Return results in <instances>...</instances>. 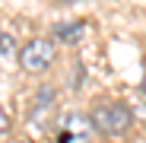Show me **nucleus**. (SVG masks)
I'll use <instances>...</instances> for the list:
<instances>
[{
	"label": "nucleus",
	"mask_w": 146,
	"mask_h": 143,
	"mask_svg": "<svg viewBox=\"0 0 146 143\" xmlns=\"http://www.w3.org/2000/svg\"><path fill=\"white\" fill-rule=\"evenodd\" d=\"M89 121H92L95 130L105 134V137H121L130 127L133 114H130V108L124 102H108V105H95L92 114H89Z\"/></svg>",
	"instance_id": "1"
},
{
	"label": "nucleus",
	"mask_w": 146,
	"mask_h": 143,
	"mask_svg": "<svg viewBox=\"0 0 146 143\" xmlns=\"http://www.w3.org/2000/svg\"><path fill=\"white\" fill-rule=\"evenodd\" d=\"M54 57H57V48H54V41H48V38H32L19 51V64H22L26 73H44V70L54 64Z\"/></svg>",
	"instance_id": "2"
},
{
	"label": "nucleus",
	"mask_w": 146,
	"mask_h": 143,
	"mask_svg": "<svg viewBox=\"0 0 146 143\" xmlns=\"http://www.w3.org/2000/svg\"><path fill=\"white\" fill-rule=\"evenodd\" d=\"M89 127H92L89 118H83V114H70L67 124H64V134H60V143H76L83 134H89Z\"/></svg>",
	"instance_id": "3"
},
{
	"label": "nucleus",
	"mask_w": 146,
	"mask_h": 143,
	"mask_svg": "<svg viewBox=\"0 0 146 143\" xmlns=\"http://www.w3.org/2000/svg\"><path fill=\"white\" fill-rule=\"evenodd\" d=\"M83 32H86V22H60V26L54 29V35H57V38H64V41L80 38Z\"/></svg>",
	"instance_id": "4"
},
{
	"label": "nucleus",
	"mask_w": 146,
	"mask_h": 143,
	"mask_svg": "<svg viewBox=\"0 0 146 143\" xmlns=\"http://www.w3.org/2000/svg\"><path fill=\"white\" fill-rule=\"evenodd\" d=\"M0 45H3V64H13V57H16V41H13V35L3 32V35H0Z\"/></svg>",
	"instance_id": "5"
},
{
	"label": "nucleus",
	"mask_w": 146,
	"mask_h": 143,
	"mask_svg": "<svg viewBox=\"0 0 146 143\" xmlns=\"http://www.w3.org/2000/svg\"><path fill=\"white\" fill-rule=\"evenodd\" d=\"M57 3H80V0H57Z\"/></svg>",
	"instance_id": "6"
}]
</instances>
